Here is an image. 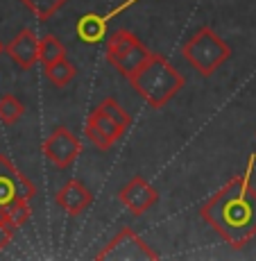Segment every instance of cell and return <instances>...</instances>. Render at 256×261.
<instances>
[{
	"mask_svg": "<svg viewBox=\"0 0 256 261\" xmlns=\"http://www.w3.org/2000/svg\"><path fill=\"white\" fill-rule=\"evenodd\" d=\"M256 154H249L247 168L215 191L200 207V216L234 250H243L256 239V189L252 187V166Z\"/></svg>",
	"mask_w": 256,
	"mask_h": 261,
	"instance_id": "obj_1",
	"label": "cell"
},
{
	"mask_svg": "<svg viewBox=\"0 0 256 261\" xmlns=\"http://www.w3.org/2000/svg\"><path fill=\"white\" fill-rule=\"evenodd\" d=\"M129 84L152 109H163L184 89L186 80L163 55L152 53L129 77Z\"/></svg>",
	"mask_w": 256,
	"mask_h": 261,
	"instance_id": "obj_2",
	"label": "cell"
},
{
	"mask_svg": "<svg viewBox=\"0 0 256 261\" xmlns=\"http://www.w3.org/2000/svg\"><path fill=\"white\" fill-rule=\"evenodd\" d=\"M37 195V189L27 177L0 154V218L9 220L14 227H23L30 218V200Z\"/></svg>",
	"mask_w": 256,
	"mask_h": 261,
	"instance_id": "obj_3",
	"label": "cell"
},
{
	"mask_svg": "<svg viewBox=\"0 0 256 261\" xmlns=\"http://www.w3.org/2000/svg\"><path fill=\"white\" fill-rule=\"evenodd\" d=\"M182 57L193 71H197L202 77H209L232 57V46L220 39L209 25H202L182 46Z\"/></svg>",
	"mask_w": 256,
	"mask_h": 261,
	"instance_id": "obj_4",
	"label": "cell"
},
{
	"mask_svg": "<svg viewBox=\"0 0 256 261\" xmlns=\"http://www.w3.org/2000/svg\"><path fill=\"white\" fill-rule=\"evenodd\" d=\"M152 53L148 50V46L140 41L136 34L129 32V30H116V32L109 37L107 48H104L107 62L127 80L143 66V62Z\"/></svg>",
	"mask_w": 256,
	"mask_h": 261,
	"instance_id": "obj_5",
	"label": "cell"
},
{
	"mask_svg": "<svg viewBox=\"0 0 256 261\" xmlns=\"http://www.w3.org/2000/svg\"><path fill=\"white\" fill-rule=\"evenodd\" d=\"M95 259H116V261H157L159 252H154L132 227H123L120 232L95 254Z\"/></svg>",
	"mask_w": 256,
	"mask_h": 261,
	"instance_id": "obj_6",
	"label": "cell"
},
{
	"mask_svg": "<svg viewBox=\"0 0 256 261\" xmlns=\"http://www.w3.org/2000/svg\"><path fill=\"white\" fill-rule=\"evenodd\" d=\"M41 152L46 154V159L52 164L54 168L66 170L70 168L77 157L82 154V141L79 137H75L68 127H54L52 132L43 139L41 143Z\"/></svg>",
	"mask_w": 256,
	"mask_h": 261,
	"instance_id": "obj_7",
	"label": "cell"
},
{
	"mask_svg": "<svg viewBox=\"0 0 256 261\" xmlns=\"http://www.w3.org/2000/svg\"><path fill=\"white\" fill-rule=\"evenodd\" d=\"M118 200L132 216H143L145 212H150V209L157 204L159 191L154 189L143 175H134L125 187H120Z\"/></svg>",
	"mask_w": 256,
	"mask_h": 261,
	"instance_id": "obj_8",
	"label": "cell"
},
{
	"mask_svg": "<svg viewBox=\"0 0 256 261\" xmlns=\"http://www.w3.org/2000/svg\"><path fill=\"white\" fill-rule=\"evenodd\" d=\"M125 134V129L116 125L100 107H95L87 116L84 123V137L89 139V143L95 145L98 150H109L111 145L120 141V137Z\"/></svg>",
	"mask_w": 256,
	"mask_h": 261,
	"instance_id": "obj_9",
	"label": "cell"
},
{
	"mask_svg": "<svg viewBox=\"0 0 256 261\" xmlns=\"http://www.w3.org/2000/svg\"><path fill=\"white\" fill-rule=\"evenodd\" d=\"M7 55L12 57V62L16 64L21 71H30L34 64L39 62V53H41V39H37V34L30 28H23L12 41L5 46Z\"/></svg>",
	"mask_w": 256,
	"mask_h": 261,
	"instance_id": "obj_10",
	"label": "cell"
},
{
	"mask_svg": "<svg viewBox=\"0 0 256 261\" xmlns=\"http://www.w3.org/2000/svg\"><path fill=\"white\" fill-rule=\"evenodd\" d=\"M54 204L68 216H82L93 204V193L79 179H68L54 195Z\"/></svg>",
	"mask_w": 256,
	"mask_h": 261,
	"instance_id": "obj_11",
	"label": "cell"
},
{
	"mask_svg": "<svg viewBox=\"0 0 256 261\" xmlns=\"http://www.w3.org/2000/svg\"><path fill=\"white\" fill-rule=\"evenodd\" d=\"M107 25L109 18L107 14H95V12H87L77 18V25H75V32H77L79 41L84 43H98L104 39L107 34Z\"/></svg>",
	"mask_w": 256,
	"mask_h": 261,
	"instance_id": "obj_12",
	"label": "cell"
},
{
	"mask_svg": "<svg viewBox=\"0 0 256 261\" xmlns=\"http://www.w3.org/2000/svg\"><path fill=\"white\" fill-rule=\"evenodd\" d=\"M43 73H46V80L52 84V87L62 89V87H66L68 82H73V77L77 75V68L64 57V59H59V62L46 64V66H43Z\"/></svg>",
	"mask_w": 256,
	"mask_h": 261,
	"instance_id": "obj_13",
	"label": "cell"
},
{
	"mask_svg": "<svg viewBox=\"0 0 256 261\" xmlns=\"http://www.w3.org/2000/svg\"><path fill=\"white\" fill-rule=\"evenodd\" d=\"M25 114V105L16 98L14 93H5L0 95V120L5 125H14L23 118Z\"/></svg>",
	"mask_w": 256,
	"mask_h": 261,
	"instance_id": "obj_14",
	"label": "cell"
},
{
	"mask_svg": "<svg viewBox=\"0 0 256 261\" xmlns=\"http://www.w3.org/2000/svg\"><path fill=\"white\" fill-rule=\"evenodd\" d=\"M21 3L30 9V14H32L37 21H48V18L54 16L68 0H21Z\"/></svg>",
	"mask_w": 256,
	"mask_h": 261,
	"instance_id": "obj_15",
	"label": "cell"
},
{
	"mask_svg": "<svg viewBox=\"0 0 256 261\" xmlns=\"http://www.w3.org/2000/svg\"><path fill=\"white\" fill-rule=\"evenodd\" d=\"M66 57V46L59 41L54 34H46L41 39V53H39V62L46 66V64L59 62V59Z\"/></svg>",
	"mask_w": 256,
	"mask_h": 261,
	"instance_id": "obj_16",
	"label": "cell"
},
{
	"mask_svg": "<svg viewBox=\"0 0 256 261\" xmlns=\"http://www.w3.org/2000/svg\"><path fill=\"white\" fill-rule=\"evenodd\" d=\"M98 107L102 109V112L107 114V116L111 118L116 125H120V127H123L125 132H127V129H129V125H132V116H129V114L125 112L123 107H120V102H118L116 98H104L102 102L98 105Z\"/></svg>",
	"mask_w": 256,
	"mask_h": 261,
	"instance_id": "obj_17",
	"label": "cell"
},
{
	"mask_svg": "<svg viewBox=\"0 0 256 261\" xmlns=\"http://www.w3.org/2000/svg\"><path fill=\"white\" fill-rule=\"evenodd\" d=\"M14 229H16V227H14L9 220L0 218V252H3V250L9 245V241H12V237H14Z\"/></svg>",
	"mask_w": 256,
	"mask_h": 261,
	"instance_id": "obj_18",
	"label": "cell"
},
{
	"mask_svg": "<svg viewBox=\"0 0 256 261\" xmlns=\"http://www.w3.org/2000/svg\"><path fill=\"white\" fill-rule=\"evenodd\" d=\"M3 50H5V43H3V41H0V55H3Z\"/></svg>",
	"mask_w": 256,
	"mask_h": 261,
	"instance_id": "obj_19",
	"label": "cell"
}]
</instances>
